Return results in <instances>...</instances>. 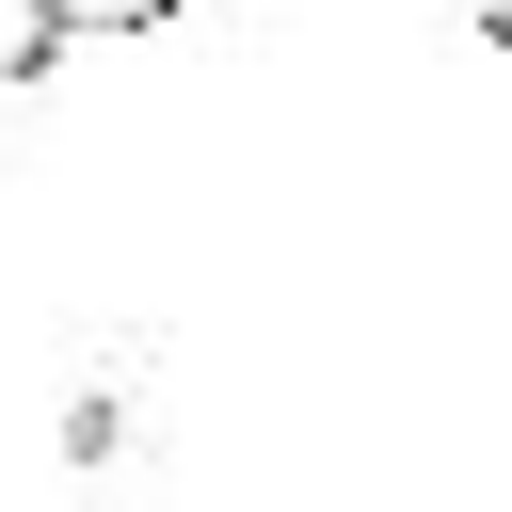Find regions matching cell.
<instances>
[{
	"mask_svg": "<svg viewBox=\"0 0 512 512\" xmlns=\"http://www.w3.org/2000/svg\"><path fill=\"white\" fill-rule=\"evenodd\" d=\"M176 0H64V32H160Z\"/></svg>",
	"mask_w": 512,
	"mask_h": 512,
	"instance_id": "obj_2",
	"label": "cell"
},
{
	"mask_svg": "<svg viewBox=\"0 0 512 512\" xmlns=\"http://www.w3.org/2000/svg\"><path fill=\"white\" fill-rule=\"evenodd\" d=\"M64 64V0H0V96H32Z\"/></svg>",
	"mask_w": 512,
	"mask_h": 512,
	"instance_id": "obj_1",
	"label": "cell"
},
{
	"mask_svg": "<svg viewBox=\"0 0 512 512\" xmlns=\"http://www.w3.org/2000/svg\"><path fill=\"white\" fill-rule=\"evenodd\" d=\"M464 16H480V32H496V48H512V0H464Z\"/></svg>",
	"mask_w": 512,
	"mask_h": 512,
	"instance_id": "obj_3",
	"label": "cell"
}]
</instances>
